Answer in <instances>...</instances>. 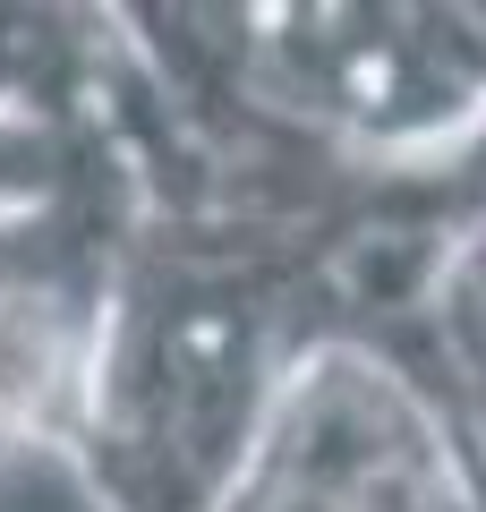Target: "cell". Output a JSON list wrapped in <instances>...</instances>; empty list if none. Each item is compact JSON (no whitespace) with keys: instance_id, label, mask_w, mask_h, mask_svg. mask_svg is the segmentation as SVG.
Instances as JSON below:
<instances>
[{"instance_id":"cell-3","label":"cell","mask_w":486,"mask_h":512,"mask_svg":"<svg viewBox=\"0 0 486 512\" xmlns=\"http://www.w3.org/2000/svg\"><path fill=\"white\" fill-rule=\"evenodd\" d=\"M222 512H486V478L444 393L333 342L290 376Z\"/></svg>"},{"instance_id":"cell-2","label":"cell","mask_w":486,"mask_h":512,"mask_svg":"<svg viewBox=\"0 0 486 512\" xmlns=\"http://www.w3.org/2000/svg\"><path fill=\"white\" fill-rule=\"evenodd\" d=\"M256 111L359 163H435L486 137V9L469 0H231Z\"/></svg>"},{"instance_id":"cell-4","label":"cell","mask_w":486,"mask_h":512,"mask_svg":"<svg viewBox=\"0 0 486 512\" xmlns=\"http://www.w3.org/2000/svg\"><path fill=\"white\" fill-rule=\"evenodd\" d=\"M9 453H18V444H9V436H0V461H9Z\"/></svg>"},{"instance_id":"cell-1","label":"cell","mask_w":486,"mask_h":512,"mask_svg":"<svg viewBox=\"0 0 486 512\" xmlns=\"http://www.w3.org/2000/svg\"><path fill=\"white\" fill-rule=\"evenodd\" d=\"M324 342L316 239L248 214H154L111 282L69 461L103 512H222Z\"/></svg>"}]
</instances>
